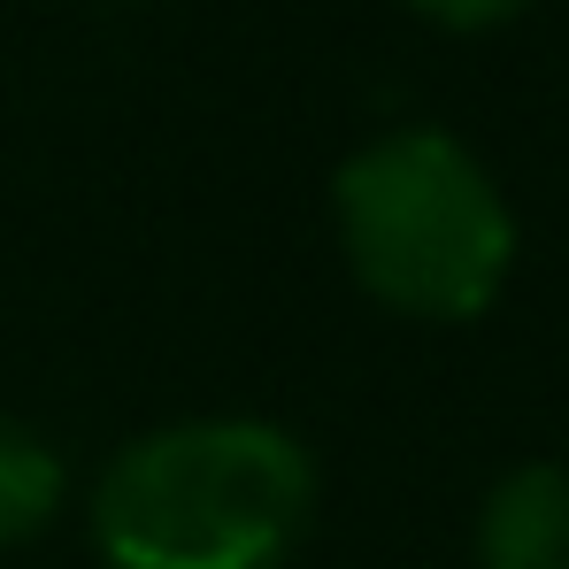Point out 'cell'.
Instances as JSON below:
<instances>
[{
    "mask_svg": "<svg viewBox=\"0 0 569 569\" xmlns=\"http://www.w3.org/2000/svg\"><path fill=\"white\" fill-rule=\"evenodd\" d=\"M470 569H569V470L516 462L470 523Z\"/></svg>",
    "mask_w": 569,
    "mask_h": 569,
    "instance_id": "3957f363",
    "label": "cell"
},
{
    "mask_svg": "<svg viewBox=\"0 0 569 569\" xmlns=\"http://www.w3.org/2000/svg\"><path fill=\"white\" fill-rule=\"evenodd\" d=\"M400 8H416L439 31H492V23H516L531 0H400Z\"/></svg>",
    "mask_w": 569,
    "mask_h": 569,
    "instance_id": "5b68a950",
    "label": "cell"
},
{
    "mask_svg": "<svg viewBox=\"0 0 569 569\" xmlns=\"http://www.w3.org/2000/svg\"><path fill=\"white\" fill-rule=\"evenodd\" d=\"M62 500H70V462H62V447H54L47 431H31V423L0 416V555L47 539L54 516H62Z\"/></svg>",
    "mask_w": 569,
    "mask_h": 569,
    "instance_id": "277c9868",
    "label": "cell"
},
{
    "mask_svg": "<svg viewBox=\"0 0 569 569\" xmlns=\"http://www.w3.org/2000/svg\"><path fill=\"white\" fill-rule=\"evenodd\" d=\"M316 455L270 416H178L108 455L86 531L108 569H284L316 531Z\"/></svg>",
    "mask_w": 569,
    "mask_h": 569,
    "instance_id": "6da1fadb",
    "label": "cell"
},
{
    "mask_svg": "<svg viewBox=\"0 0 569 569\" xmlns=\"http://www.w3.org/2000/svg\"><path fill=\"white\" fill-rule=\"evenodd\" d=\"M331 231L355 284L416 323H470L516 270V216L492 170L439 123L362 139L331 178Z\"/></svg>",
    "mask_w": 569,
    "mask_h": 569,
    "instance_id": "7a4b0ae2",
    "label": "cell"
}]
</instances>
